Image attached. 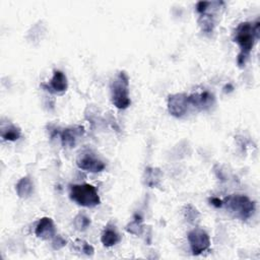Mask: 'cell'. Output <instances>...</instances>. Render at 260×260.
I'll list each match as a JSON object with an SVG mask.
<instances>
[{"label": "cell", "instance_id": "6da1fadb", "mask_svg": "<svg viewBox=\"0 0 260 260\" xmlns=\"http://www.w3.org/2000/svg\"><path fill=\"white\" fill-rule=\"evenodd\" d=\"M258 38L259 21H256L255 24L245 21L241 22L237 26L234 35V40L240 47V54L237 58V62L240 66H243L245 64L255 44V40Z\"/></svg>", "mask_w": 260, "mask_h": 260}, {"label": "cell", "instance_id": "7a4b0ae2", "mask_svg": "<svg viewBox=\"0 0 260 260\" xmlns=\"http://www.w3.org/2000/svg\"><path fill=\"white\" fill-rule=\"evenodd\" d=\"M111 99L114 106L120 110L127 109L131 100L129 96V77L125 71H120L111 83Z\"/></svg>", "mask_w": 260, "mask_h": 260}, {"label": "cell", "instance_id": "3957f363", "mask_svg": "<svg viewBox=\"0 0 260 260\" xmlns=\"http://www.w3.org/2000/svg\"><path fill=\"white\" fill-rule=\"evenodd\" d=\"M69 197L72 201L84 207H94L101 203L96 188L86 183L70 185Z\"/></svg>", "mask_w": 260, "mask_h": 260}, {"label": "cell", "instance_id": "277c9868", "mask_svg": "<svg viewBox=\"0 0 260 260\" xmlns=\"http://www.w3.org/2000/svg\"><path fill=\"white\" fill-rule=\"evenodd\" d=\"M222 206L242 220L250 218L255 211V203L245 195H230L222 200Z\"/></svg>", "mask_w": 260, "mask_h": 260}, {"label": "cell", "instance_id": "5b68a950", "mask_svg": "<svg viewBox=\"0 0 260 260\" xmlns=\"http://www.w3.org/2000/svg\"><path fill=\"white\" fill-rule=\"evenodd\" d=\"M188 242L193 255H199L206 251L210 246V239L207 233L199 228L189 232Z\"/></svg>", "mask_w": 260, "mask_h": 260}, {"label": "cell", "instance_id": "8992f818", "mask_svg": "<svg viewBox=\"0 0 260 260\" xmlns=\"http://www.w3.org/2000/svg\"><path fill=\"white\" fill-rule=\"evenodd\" d=\"M189 106L188 95L185 93H174L170 94L168 98L169 113L176 118L183 117L186 114Z\"/></svg>", "mask_w": 260, "mask_h": 260}, {"label": "cell", "instance_id": "52a82bcc", "mask_svg": "<svg viewBox=\"0 0 260 260\" xmlns=\"http://www.w3.org/2000/svg\"><path fill=\"white\" fill-rule=\"evenodd\" d=\"M76 164L79 169L87 171V172H91V173L102 172L106 168L105 162L91 152L81 153L78 156Z\"/></svg>", "mask_w": 260, "mask_h": 260}, {"label": "cell", "instance_id": "ba28073f", "mask_svg": "<svg viewBox=\"0 0 260 260\" xmlns=\"http://www.w3.org/2000/svg\"><path fill=\"white\" fill-rule=\"evenodd\" d=\"M42 86L51 93H62L66 91L68 87L67 77L62 71L55 70L50 82L48 84L42 83Z\"/></svg>", "mask_w": 260, "mask_h": 260}, {"label": "cell", "instance_id": "9c48e42d", "mask_svg": "<svg viewBox=\"0 0 260 260\" xmlns=\"http://www.w3.org/2000/svg\"><path fill=\"white\" fill-rule=\"evenodd\" d=\"M35 234L37 237L43 240H49L54 238L56 235V229L53 219L48 216L42 217L36 226Z\"/></svg>", "mask_w": 260, "mask_h": 260}, {"label": "cell", "instance_id": "30bf717a", "mask_svg": "<svg viewBox=\"0 0 260 260\" xmlns=\"http://www.w3.org/2000/svg\"><path fill=\"white\" fill-rule=\"evenodd\" d=\"M84 133V128L82 126H75L70 128H65L60 133V138L62 145L66 148L74 147L77 137H80Z\"/></svg>", "mask_w": 260, "mask_h": 260}, {"label": "cell", "instance_id": "8fae6325", "mask_svg": "<svg viewBox=\"0 0 260 260\" xmlns=\"http://www.w3.org/2000/svg\"><path fill=\"white\" fill-rule=\"evenodd\" d=\"M188 102L190 106L200 110H205L214 103V96L209 91H203L200 93H193L188 95Z\"/></svg>", "mask_w": 260, "mask_h": 260}, {"label": "cell", "instance_id": "7c38bea8", "mask_svg": "<svg viewBox=\"0 0 260 260\" xmlns=\"http://www.w3.org/2000/svg\"><path fill=\"white\" fill-rule=\"evenodd\" d=\"M161 179H162V173L158 168L148 167L145 169L143 181H144V184L147 185L148 187L153 188L158 186Z\"/></svg>", "mask_w": 260, "mask_h": 260}, {"label": "cell", "instance_id": "4fadbf2b", "mask_svg": "<svg viewBox=\"0 0 260 260\" xmlns=\"http://www.w3.org/2000/svg\"><path fill=\"white\" fill-rule=\"evenodd\" d=\"M15 190L20 198H27L34 191V184L29 177H22L15 185Z\"/></svg>", "mask_w": 260, "mask_h": 260}, {"label": "cell", "instance_id": "5bb4252c", "mask_svg": "<svg viewBox=\"0 0 260 260\" xmlns=\"http://www.w3.org/2000/svg\"><path fill=\"white\" fill-rule=\"evenodd\" d=\"M119 241H120V236L114 229H111V228L105 229L101 237V242L103 243L104 246L112 247L116 245Z\"/></svg>", "mask_w": 260, "mask_h": 260}, {"label": "cell", "instance_id": "9a60e30c", "mask_svg": "<svg viewBox=\"0 0 260 260\" xmlns=\"http://www.w3.org/2000/svg\"><path fill=\"white\" fill-rule=\"evenodd\" d=\"M21 135V131L18 127H16L15 125L13 124H9L5 127H2V130H1V137L4 139V140H7V141H15L17 139H19Z\"/></svg>", "mask_w": 260, "mask_h": 260}, {"label": "cell", "instance_id": "2e32d148", "mask_svg": "<svg viewBox=\"0 0 260 260\" xmlns=\"http://www.w3.org/2000/svg\"><path fill=\"white\" fill-rule=\"evenodd\" d=\"M126 231L135 236H140L142 234L143 224H142V219H141L140 215H138V214L134 215V219L126 225Z\"/></svg>", "mask_w": 260, "mask_h": 260}, {"label": "cell", "instance_id": "e0dca14e", "mask_svg": "<svg viewBox=\"0 0 260 260\" xmlns=\"http://www.w3.org/2000/svg\"><path fill=\"white\" fill-rule=\"evenodd\" d=\"M200 26H201V29L206 32V34H209V32H212L213 30V27H214V21H213V16L209 13H202L199 17V20H198Z\"/></svg>", "mask_w": 260, "mask_h": 260}, {"label": "cell", "instance_id": "ac0fdd59", "mask_svg": "<svg viewBox=\"0 0 260 260\" xmlns=\"http://www.w3.org/2000/svg\"><path fill=\"white\" fill-rule=\"evenodd\" d=\"M73 224L77 231H85L90 225V218L83 213H78L73 219Z\"/></svg>", "mask_w": 260, "mask_h": 260}, {"label": "cell", "instance_id": "d6986e66", "mask_svg": "<svg viewBox=\"0 0 260 260\" xmlns=\"http://www.w3.org/2000/svg\"><path fill=\"white\" fill-rule=\"evenodd\" d=\"M184 216L189 222H194L196 219H198L199 212L192 204H188L184 208Z\"/></svg>", "mask_w": 260, "mask_h": 260}, {"label": "cell", "instance_id": "ffe728a7", "mask_svg": "<svg viewBox=\"0 0 260 260\" xmlns=\"http://www.w3.org/2000/svg\"><path fill=\"white\" fill-rule=\"evenodd\" d=\"M66 240L59 236V235H55V237L53 238V241H52V247L54 250H59L61 248H63L65 245H66Z\"/></svg>", "mask_w": 260, "mask_h": 260}, {"label": "cell", "instance_id": "44dd1931", "mask_svg": "<svg viewBox=\"0 0 260 260\" xmlns=\"http://www.w3.org/2000/svg\"><path fill=\"white\" fill-rule=\"evenodd\" d=\"M79 243H80L81 251H82L83 253H85L86 255H92V254H93L94 249H93V247H92L90 244H88V243L85 242V241H79Z\"/></svg>", "mask_w": 260, "mask_h": 260}, {"label": "cell", "instance_id": "7402d4cb", "mask_svg": "<svg viewBox=\"0 0 260 260\" xmlns=\"http://www.w3.org/2000/svg\"><path fill=\"white\" fill-rule=\"evenodd\" d=\"M209 202L210 204H212L215 207H221L222 206V200H220L217 197H211L209 198Z\"/></svg>", "mask_w": 260, "mask_h": 260}]
</instances>
